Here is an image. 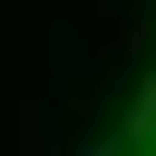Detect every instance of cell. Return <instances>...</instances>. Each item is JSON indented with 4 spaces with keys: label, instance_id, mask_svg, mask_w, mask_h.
<instances>
[{
    "label": "cell",
    "instance_id": "obj_1",
    "mask_svg": "<svg viewBox=\"0 0 156 156\" xmlns=\"http://www.w3.org/2000/svg\"><path fill=\"white\" fill-rule=\"evenodd\" d=\"M107 156H156V68H146V88H136V107H127V127H117Z\"/></svg>",
    "mask_w": 156,
    "mask_h": 156
}]
</instances>
